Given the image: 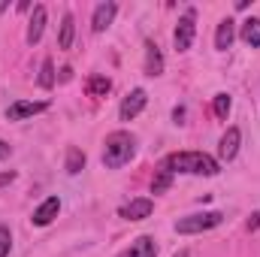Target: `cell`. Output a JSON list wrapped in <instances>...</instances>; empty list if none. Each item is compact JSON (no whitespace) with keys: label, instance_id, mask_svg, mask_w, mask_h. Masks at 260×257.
I'll return each instance as SVG.
<instances>
[{"label":"cell","instance_id":"obj_1","mask_svg":"<svg viewBox=\"0 0 260 257\" xmlns=\"http://www.w3.org/2000/svg\"><path fill=\"white\" fill-rule=\"evenodd\" d=\"M164 170L170 173H191V176H218V160L203 151H176L164 160Z\"/></svg>","mask_w":260,"mask_h":257},{"label":"cell","instance_id":"obj_2","mask_svg":"<svg viewBox=\"0 0 260 257\" xmlns=\"http://www.w3.org/2000/svg\"><path fill=\"white\" fill-rule=\"evenodd\" d=\"M133 154H136V139L124 133V130H118V133H112L109 139H106V148H103V167L106 170H121L124 164L133 160Z\"/></svg>","mask_w":260,"mask_h":257},{"label":"cell","instance_id":"obj_3","mask_svg":"<svg viewBox=\"0 0 260 257\" xmlns=\"http://www.w3.org/2000/svg\"><path fill=\"white\" fill-rule=\"evenodd\" d=\"M221 212H203V215H188V218H179L176 221V233H185V236H191V233H203V230H212V227H218L221 224Z\"/></svg>","mask_w":260,"mask_h":257},{"label":"cell","instance_id":"obj_4","mask_svg":"<svg viewBox=\"0 0 260 257\" xmlns=\"http://www.w3.org/2000/svg\"><path fill=\"white\" fill-rule=\"evenodd\" d=\"M194 37H197V24H194V9H188L179 24H176V34H173V43H176V52H188L194 46Z\"/></svg>","mask_w":260,"mask_h":257},{"label":"cell","instance_id":"obj_5","mask_svg":"<svg viewBox=\"0 0 260 257\" xmlns=\"http://www.w3.org/2000/svg\"><path fill=\"white\" fill-rule=\"evenodd\" d=\"M145 103H148V94L142 91V88H133L127 97L121 100V109H118V115H121V121H133L142 109H145Z\"/></svg>","mask_w":260,"mask_h":257},{"label":"cell","instance_id":"obj_6","mask_svg":"<svg viewBox=\"0 0 260 257\" xmlns=\"http://www.w3.org/2000/svg\"><path fill=\"white\" fill-rule=\"evenodd\" d=\"M46 109H49V103H46V100H40V103H30V100H15V103L6 109V118H9V121H21V118L40 115V112H46Z\"/></svg>","mask_w":260,"mask_h":257},{"label":"cell","instance_id":"obj_7","mask_svg":"<svg viewBox=\"0 0 260 257\" xmlns=\"http://www.w3.org/2000/svg\"><path fill=\"white\" fill-rule=\"evenodd\" d=\"M46 18H49L46 6H43V3H40V6H34V15H30V21H27V43H30V46H37V43L43 40Z\"/></svg>","mask_w":260,"mask_h":257},{"label":"cell","instance_id":"obj_8","mask_svg":"<svg viewBox=\"0 0 260 257\" xmlns=\"http://www.w3.org/2000/svg\"><path fill=\"white\" fill-rule=\"evenodd\" d=\"M115 12H118V6H115L112 0H109V3H100V6L94 9V18H91V27H94V34H103V30L112 24Z\"/></svg>","mask_w":260,"mask_h":257},{"label":"cell","instance_id":"obj_9","mask_svg":"<svg viewBox=\"0 0 260 257\" xmlns=\"http://www.w3.org/2000/svg\"><path fill=\"white\" fill-rule=\"evenodd\" d=\"M58 212H61V200H58V197H49V200L34 212V218H30V221H34L37 227H46V224H52V221L58 218Z\"/></svg>","mask_w":260,"mask_h":257},{"label":"cell","instance_id":"obj_10","mask_svg":"<svg viewBox=\"0 0 260 257\" xmlns=\"http://www.w3.org/2000/svg\"><path fill=\"white\" fill-rule=\"evenodd\" d=\"M151 209H154V203H151L148 197H139V200H130L127 206L121 209V218H127V221H142V218L151 215Z\"/></svg>","mask_w":260,"mask_h":257},{"label":"cell","instance_id":"obj_11","mask_svg":"<svg viewBox=\"0 0 260 257\" xmlns=\"http://www.w3.org/2000/svg\"><path fill=\"white\" fill-rule=\"evenodd\" d=\"M118 257H157V242L151 236H139L130 242L127 251H121Z\"/></svg>","mask_w":260,"mask_h":257},{"label":"cell","instance_id":"obj_12","mask_svg":"<svg viewBox=\"0 0 260 257\" xmlns=\"http://www.w3.org/2000/svg\"><path fill=\"white\" fill-rule=\"evenodd\" d=\"M239 139H242L239 127H227V133L221 136V145H218L221 160H233V157H236V151H239Z\"/></svg>","mask_w":260,"mask_h":257},{"label":"cell","instance_id":"obj_13","mask_svg":"<svg viewBox=\"0 0 260 257\" xmlns=\"http://www.w3.org/2000/svg\"><path fill=\"white\" fill-rule=\"evenodd\" d=\"M233 37H236V27H233L230 18H224V21L218 24V34H215V49H218V52H227V49L233 46Z\"/></svg>","mask_w":260,"mask_h":257},{"label":"cell","instance_id":"obj_14","mask_svg":"<svg viewBox=\"0 0 260 257\" xmlns=\"http://www.w3.org/2000/svg\"><path fill=\"white\" fill-rule=\"evenodd\" d=\"M145 73L148 76H160L164 73V58H160V49L154 43H145Z\"/></svg>","mask_w":260,"mask_h":257},{"label":"cell","instance_id":"obj_15","mask_svg":"<svg viewBox=\"0 0 260 257\" xmlns=\"http://www.w3.org/2000/svg\"><path fill=\"white\" fill-rule=\"evenodd\" d=\"M73 37H76V18H73V12H67L64 21H61V37H58V49H70V46H73Z\"/></svg>","mask_w":260,"mask_h":257},{"label":"cell","instance_id":"obj_16","mask_svg":"<svg viewBox=\"0 0 260 257\" xmlns=\"http://www.w3.org/2000/svg\"><path fill=\"white\" fill-rule=\"evenodd\" d=\"M242 40H245L251 49H260V18L242 21Z\"/></svg>","mask_w":260,"mask_h":257},{"label":"cell","instance_id":"obj_17","mask_svg":"<svg viewBox=\"0 0 260 257\" xmlns=\"http://www.w3.org/2000/svg\"><path fill=\"white\" fill-rule=\"evenodd\" d=\"M82 167H85V151L76 148V145H70L67 148V173L76 176V173H82Z\"/></svg>","mask_w":260,"mask_h":257},{"label":"cell","instance_id":"obj_18","mask_svg":"<svg viewBox=\"0 0 260 257\" xmlns=\"http://www.w3.org/2000/svg\"><path fill=\"white\" fill-rule=\"evenodd\" d=\"M109 88H112V82H109L106 76H94V79L88 82V94H91V97H106Z\"/></svg>","mask_w":260,"mask_h":257},{"label":"cell","instance_id":"obj_19","mask_svg":"<svg viewBox=\"0 0 260 257\" xmlns=\"http://www.w3.org/2000/svg\"><path fill=\"white\" fill-rule=\"evenodd\" d=\"M43 88H52L55 85V64H52V58H46L43 67H40V79H37Z\"/></svg>","mask_w":260,"mask_h":257},{"label":"cell","instance_id":"obj_20","mask_svg":"<svg viewBox=\"0 0 260 257\" xmlns=\"http://www.w3.org/2000/svg\"><path fill=\"white\" fill-rule=\"evenodd\" d=\"M170 185H173V173H170V170H160V173L151 179V194H164Z\"/></svg>","mask_w":260,"mask_h":257},{"label":"cell","instance_id":"obj_21","mask_svg":"<svg viewBox=\"0 0 260 257\" xmlns=\"http://www.w3.org/2000/svg\"><path fill=\"white\" fill-rule=\"evenodd\" d=\"M230 106H233L230 94H215V100H212V109H215V115H218V118H227Z\"/></svg>","mask_w":260,"mask_h":257},{"label":"cell","instance_id":"obj_22","mask_svg":"<svg viewBox=\"0 0 260 257\" xmlns=\"http://www.w3.org/2000/svg\"><path fill=\"white\" fill-rule=\"evenodd\" d=\"M9 248H12V236H9L6 227H0V257L9 254Z\"/></svg>","mask_w":260,"mask_h":257},{"label":"cell","instance_id":"obj_23","mask_svg":"<svg viewBox=\"0 0 260 257\" xmlns=\"http://www.w3.org/2000/svg\"><path fill=\"white\" fill-rule=\"evenodd\" d=\"M173 118H176V124H182L185 121V106H176L173 109Z\"/></svg>","mask_w":260,"mask_h":257},{"label":"cell","instance_id":"obj_24","mask_svg":"<svg viewBox=\"0 0 260 257\" xmlns=\"http://www.w3.org/2000/svg\"><path fill=\"white\" fill-rule=\"evenodd\" d=\"M260 227V212H254L251 218H248V230H257Z\"/></svg>","mask_w":260,"mask_h":257},{"label":"cell","instance_id":"obj_25","mask_svg":"<svg viewBox=\"0 0 260 257\" xmlns=\"http://www.w3.org/2000/svg\"><path fill=\"white\" fill-rule=\"evenodd\" d=\"M15 179V173H0V185H6V182H12Z\"/></svg>","mask_w":260,"mask_h":257},{"label":"cell","instance_id":"obj_26","mask_svg":"<svg viewBox=\"0 0 260 257\" xmlns=\"http://www.w3.org/2000/svg\"><path fill=\"white\" fill-rule=\"evenodd\" d=\"M3 157H9V145H6V142L0 139V160H3Z\"/></svg>","mask_w":260,"mask_h":257},{"label":"cell","instance_id":"obj_27","mask_svg":"<svg viewBox=\"0 0 260 257\" xmlns=\"http://www.w3.org/2000/svg\"><path fill=\"white\" fill-rule=\"evenodd\" d=\"M70 76H73V70H70V67H64V70H61V82H67Z\"/></svg>","mask_w":260,"mask_h":257},{"label":"cell","instance_id":"obj_28","mask_svg":"<svg viewBox=\"0 0 260 257\" xmlns=\"http://www.w3.org/2000/svg\"><path fill=\"white\" fill-rule=\"evenodd\" d=\"M6 6H9V3H6V0H0V15L6 12Z\"/></svg>","mask_w":260,"mask_h":257},{"label":"cell","instance_id":"obj_29","mask_svg":"<svg viewBox=\"0 0 260 257\" xmlns=\"http://www.w3.org/2000/svg\"><path fill=\"white\" fill-rule=\"evenodd\" d=\"M176 257H191V254H188V251H185V248H182V251H176Z\"/></svg>","mask_w":260,"mask_h":257}]
</instances>
